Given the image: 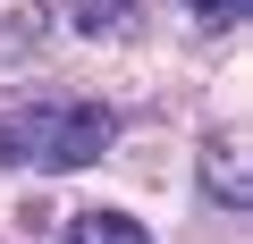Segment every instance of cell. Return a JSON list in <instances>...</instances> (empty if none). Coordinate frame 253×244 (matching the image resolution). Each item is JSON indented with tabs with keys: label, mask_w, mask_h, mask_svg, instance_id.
<instances>
[{
	"label": "cell",
	"mask_w": 253,
	"mask_h": 244,
	"mask_svg": "<svg viewBox=\"0 0 253 244\" xmlns=\"http://www.w3.org/2000/svg\"><path fill=\"white\" fill-rule=\"evenodd\" d=\"M59 244H152L126 210H76V219H59Z\"/></svg>",
	"instance_id": "277c9868"
},
{
	"label": "cell",
	"mask_w": 253,
	"mask_h": 244,
	"mask_svg": "<svg viewBox=\"0 0 253 244\" xmlns=\"http://www.w3.org/2000/svg\"><path fill=\"white\" fill-rule=\"evenodd\" d=\"M118 143V109L101 101H17V109H0V160L9 169H93L101 152Z\"/></svg>",
	"instance_id": "6da1fadb"
},
{
	"label": "cell",
	"mask_w": 253,
	"mask_h": 244,
	"mask_svg": "<svg viewBox=\"0 0 253 244\" xmlns=\"http://www.w3.org/2000/svg\"><path fill=\"white\" fill-rule=\"evenodd\" d=\"M203 185H219V202L245 210V127H228L219 143H203Z\"/></svg>",
	"instance_id": "3957f363"
},
{
	"label": "cell",
	"mask_w": 253,
	"mask_h": 244,
	"mask_svg": "<svg viewBox=\"0 0 253 244\" xmlns=\"http://www.w3.org/2000/svg\"><path fill=\"white\" fill-rule=\"evenodd\" d=\"M186 9H194L203 34H236V26H245V0H186Z\"/></svg>",
	"instance_id": "5b68a950"
},
{
	"label": "cell",
	"mask_w": 253,
	"mask_h": 244,
	"mask_svg": "<svg viewBox=\"0 0 253 244\" xmlns=\"http://www.w3.org/2000/svg\"><path fill=\"white\" fill-rule=\"evenodd\" d=\"M68 17L93 42H126V34H144V0H68Z\"/></svg>",
	"instance_id": "7a4b0ae2"
}]
</instances>
